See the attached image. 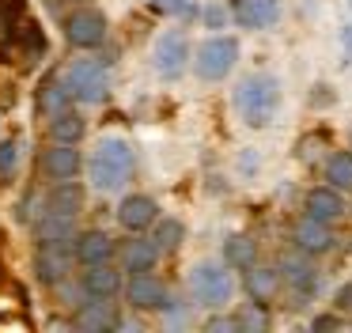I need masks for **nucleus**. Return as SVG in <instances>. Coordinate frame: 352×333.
Returning <instances> with one entry per match:
<instances>
[{"mask_svg":"<svg viewBox=\"0 0 352 333\" xmlns=\"http://www.w3.org/2000/svg\"><path fill=\"white\" fill-rule=\"evenodd\" d=\"M129 174H133L129 140H122V136H102L95 144L91 159H87V178H91V186L99 193H118V189H125Z\"/></svg>","mask_w":352,"mask_h":333,"instance_id":"f257e3e1","label":"nucleus"},{"mask_svg":"<svg viewBox=\"0 0 352 333\" xmlns=\"http://www.w3.org/2000/svg\"><path fill=\"white\" fill-rule=\"evenodd\" d=\"M65 83H69L72 98L76 103H107L110 95V72L102 61H72L69 68H65Z\"/></svg>","mask_w":352,"mask_h":333,"instance_id":"20e7f679","label":"nucleus"},{"mask_svg":"<svg viewBox=\"0 0 352 333\" xmlns=\"http://www.w3.org/2000/svg\"><path fill=\"white\" fill-rule=\"evenodd\" d=\"M114 254H118V246H114V239H110L107 231H84V235H76V261L84 265H107V261H114Z\"/></svg>","mask_w":352,"mask_h":333,"instance_id":"dca6fc26","label":"nucleus"},{"mask_svg":"<svg viewBox=\"0 0 352 333\" xmlns=\"http://www.w3.org/2000/svg\"><path fill=\"white\" fill-rule=\"evenodd\" d=\"M254 257H258V246H254V239H246V235H231V239L223 242V261H228L231 269H250Z\"/></svg>","mask_w":352,"mask_h":333,"instance_id":"393cba45","label":"nucleus"},{"mask_svg":"<svg viewBox=\"0 0 352 333\" xmlns=\"http://www.w3.org/2000/svg\"><path fill=\"white\" fill-rule=\"evenodd\" d=\"M341 45H344V53H352V27H344V34H341Z\"/></svg>","mask_w":352,"mask_h":333,"instance_id":"e433bc0d","label":"nucleus"},{"mask_svg":"<svg viewBox=\"0 0 352 333\" xmlns=\"http://www.w3.org/2000/svg\"><path fill=\"white\" fill-rule=\"evenodd\" d=\"M72 325L84 333H107V330H118V310L110 299H87L84 307L72 314Z\"/></svg>","mask_w":352,"mask_h":333,"instance_id":"f8f14e48","label":"nucleus"},{"mask_svg":"<svg viewBox=\"0 0 352 333\" xmlns=\"http://www.w3.org/2000/svg\"><path fill=\"white\" fill-rule=\"evenodd\" d=\"M326 182L344 193H352V151H333L326 163Z\"/></svg>","mask_w":352,"mask_h":333,"instance_id":"a878e982","label":"nucleus"},{"mask_svg":"<svg viewBox=\"0 0 352 333\" xmlns=\"http://www.w3.org/2000/svg\"><path fill=\"white\" fill-rule=\"evenodd\" d=\"M341 212H344V201H341V189H337V186H318V189L307 193V216L333 224Z\"/></svg>","mask_w":352,"mask_h":333,"instance_id":"aec40b11","label":"nucleus"},{"mask_svg":"<svg viewBox=\"0 0 352 333\" xmlns=\"http://www.w3.org/2000/svg\"><path fill=\"white\" fill-rule=\"evenodd\" d=\"M284 277L280 269H273V265H250V272H246V292H250V299L258 303H269L276 292H280Z\"/></svg>","mask_w":352,"mask_h":333,"instance_id":"412c9836","label":"nucleus"},{"mask_svg":"<svg viewBox=\"0 0 352 333\" xmlns=\"http://www.w3.org/2000/svg\"><path fill=\"white\" fill-rule=\"evenodd\" d=\"M69 269H72V257H69V250H65V246H42L38 250L34 272H38L42 284H61Z\"/></svg>","mask_w":352,"mask_h":333,"instance_id":"6ab92c4d","label":"nucleus"},{"mask_svg":"<svg viewBox=\"0 0 352 333\" xmlns=\"http://www.w3.org/2000/svg\"><path fill=\"white\" fill-rule=\"evenodd\" d=\"M205 330L208 333H243V325H239V314H235V318H208Z\"/></svg>","mask_w":352,"mask_h":333,"instance_id":"7c9ffc66","label":"nucleus"},{"mask_svg":"<svg viewBox=\"0 0 352 333\" xmlns=\"http://www.w3.org/2000/svg\"><path fill=\"white\" fill-rule=\"evenodd\" d=\"M19 42H23V53L27 61H38L46 57V34H42L34 23H23V30H19Z\"/></svg>","mask_w":352,"mask_h":333,"instance_id":"c85d7f7f","label":"nucleus"},{"mask_svg":"<svg viewBox=\"0 0 352 333\" xmlns=\"http://www.w3.org/2000/svg\"><path fill=\"white\" fill-rule=\"evenodd\" d=\"M125 299L133 310H163L167 307V284L152 272H133V280L125 284Z\"/></svg>","mask_w":352,"mask_h":333,"instance_id":"1a4fd4ad","label":"nucleus"},{"mask_svg":"<svg viewBox=\"0 0 352 333\" xmlns=\"http://www.w3.org/2000/svg\"><path fill=\"white\" fill-rule=\"evenodd\" d=\"M337 325V318L333 314H326V318H314V330H333Z\"/></svg>","mask_w":352,"mask_h":333,"instance_id":"c9c22d12","label":"nucleus"},{"mask_svg":"<svg viewBox=\"0 0 352 333\" xmlns=\"http://www.w3.org/2000/svg\"><path fill=\"white\" fill-rule=\"evenodd\" d=\"M148 4H152L155 12H163V15H178V12H190V0H148Z\"/></svg>","mask_w":352,"mask_h":333,"instance_id":"2f4dec72","label":"nucleus"},{"mask_svg":"<svg viewBox=\"0 0 352 333\" xmlns=\"http://www.w3.org/2000/svg\"><path fill=\"white\" fill-rule=\"evenodd\" d=\"M72 235H76V216H61V212H42L34 219V239L38 246H69Z\"/></svg>","mask_w":352,"mask_h":333,"instance_id":"9b49d317","label":"nucleus"},{"mask_svg":"<svg viewBox=\"0 0 352 333\" xmlns=\"http://www.w3.org/2000/svg\"><path fill=\"white\" fill-rule=\"evenodd\" d=\"M38 166H42V174H46L50 182H69V178H76V174H80L84 155H80L76 144H61V140H57L54 148L42 151Z\"/></svg>","mask_w":352,"mask_h":333,"instance_id":"6e6552de","label":"nucleus"},{"mask_svg":"<svg viewBox=\"0 0 352 333\" xmlns=\"http://www.w3.org/2000/svg\"><path fill=\"white\" fill-rule=\"evenodd\" d=\"M349 4H352V0H349Z\"/></svg>","mask_w":352,"mask_h":333,"instance_id":"4c0bfd02","label":"nucleus"},{"mask_svg":"<svg viewBox=\"0 0 352 333\" xmlns=\"http://www.w3.org/2000/svg\"><path fill=\"white\" fill-rule=\"evenodd\" d=\"M46 208L50 212H61V216H80L84 212V189L76 186V178L69 182H57L46 197Z\"/></svg>","mask_w":352,"mask_h":333,"instance_id":"4be33fe9","label":"nucleus"},{"mask_svg":"<svg viewBox=\"0 0 352 333\" xmlns=\"http://www.w3.org/2000/svg\"><path fill=\"white\" fill-rule=\"evenodd\" d=\"M19 166V140H0V178H12Z\"/></svg>","mask_w":352,"mask_h":333,"instance_id":"c756f323","label":"nucleus"},{"mask_svg":"<svg viewBox=\"0 0 352 333\" xmlns=\"http://www.w3.org/2000/svg\"><path fill=\"white\" fill-rule=\"evenodd\" d=\"M314 91H318V95H314V98H318V106L333 103V95H329V87H326V83H318V87H314Z\"/></svg>","mask_w":352,"mask_h":333,"instance_id":"f704fd0d","label":"nucleus"},{"mask_svg":"<svg viewBox=\"0 0 352 333\" xmlns=\"http://www.w3.org/2000/svg\"><path fill=\"white\" fill-rule=\"evenodd\" d=\"M280 277H284V288H292L296 299H311V295L318 292V272H314L303 257H284Z\"/></svg>","mask_w":352,"mask_h":333,"instance_id":"f3484780","label":"nucleus"},{"mask_svg":"<svg viewBox=\"0 0 352 333\" xmlns=\"http://www.w3.org/2000/svg\"><path fill=\"white\" fill-rule=\"evenodd\" d=\"M205 23H208V27H212V30H220L223 23H228V12H223L220 4H212V8H208V12H205Z\"/></svg>","mask_w":352,"mask_h":333,"instance_id":"72a5a7b5","label":"nucleus"},{"mask_svg":"<svg viewBox=\"0 0 352 333\" xmlns=\"http://www.w3.org/2000/svg\"><path fill=\"white\" fill-rule=\"evenodd\" d=\"M333 307L341 310V314H352V280H349V284H341V288H337Z\"/></svg>","mask_w":352,"mask_h":333,"instance_id":"473e14b6","label":"nucleus"},{"mask_svg":"<svg viewBox=\"0 0 352 333\" xmlns=\"http://www.w3.org/2000/svg\"><path fill=\"white\" fill-rule=\"evenodd\" d=\"M182 239H186V224H182V219H175V216L155 219V242H160L163 250H178V246H182Z\"/></svg>","mask_w":352,"mask_h":333,"instance_id":"bb28decb","label":"nucleus"},{"mask_svg":"<svg viewBox=\"0 0 352 333\" xmlns=\"http://www.w3.org/2000/svg\"><path fill=\"white\" fill-rule=\"evenodd\" d=\"M231 265L228 261H201L190 269V292L197 303H205V307H223V303H231V295H235V277H231Z\"/></svg>","mask_w":352,"mask_h":333,"instance_id":"7ed1b4c3","label":"nucleus"},{"mask_svg":"<svg viewBox=\"0 0 352 333\" xmlns=\"http://www.w3.org/2000/svg\"><path fill=\"white\" fill-rule=\"evenodd\" d=\"M155 219H160V204H155L148 193H133V197H125V201L118 204V224H122L129 235L155 227Z\"/></svg>","mask_w":352,"mask_h":333,"instance_id":"9d476101","label":"nucleus"},{"mask_svg":"<svg viewBox=\"0 0 352 333\" xmlns=\"http://www.w3.org/2000/svg\"><path fill=\"white\" fill-rule=\"evenodd\" d=\"M235 110H239V118H243L246 125L265 129L269 121L276 118V110H280V80H276V76H269V72H258V76L239 80V87H235Z\"/></svg>","mask_w":352,"mask_h":333,"instance_id":"f03ea898","label":"nucleus"},{"mask_svg":"<svg viewBox=\"0 0 352 333\" xmlns=\"http://www.w3.org/2000/svg\"><path fill=\"white\" fill-rule=\"evenodd\" d=\"M235 61H239V42L216 34V38H208V42L197 45V53H193V72H197L201 80L216 83L235 68Z\"/></svg>","mask_w":352,"mask_h":333,"instance_id":"39448f33","label":"nucleus"},{"mask_svg":"<svg viewBox=\"0 0 352 333\" xmlns=\"http://www.w3.org/2000/svg\"><path fill=\"white\" fill-rule=\"evenodd\" d=\"M69 103H72V91H69V83H57V80H50V83H42L38 87V110L42 114H50V118H57L61 110H69Z\"/></svg>","mask_w":352,"mask_h":333,"instance_id":"b1692460","label":"nucleus"},{"mask_svg":"<svg viewBox=\"0 0 352 333\" xmlns=\"http://www.w3.org/2000/svg\"><path fill=\"white\" fill-rule=\"evenodd\" d=\"M80 288H84L87 299H114L118 292H122V272L114 269V265H87L84 280H80Z\"/></svg>","mask_w":352,"mask_h":333,"instance_id":"4468645a","label":"nucleus"},{"mask_svg":"<svg viewBox=\"0 0 352 333\" xmlns=\"http://www.w3.org/2000/svg\"><path fill=\"white\" fill-rule=\"evenodd\" d=\"M235 19L246 30H265L280 19V0H235Z\"/></svg>","mask_w":352,"mask_h":333,"instance_id":"ddd939ff","label":"nucleus"},{"mask_svg":"<svg viewBox=\"0 0 352 333\" xmlns=\"http://www.w3.org/2000/svg\"><path fill=\"white\" fill-rule=\"evenodd\" d=\"M152 61L163 80H178L186 72V65H190V42H186V34H178V30L160 34L155 38V50H152Z\"/></svg>","mask_w":352,"mask_h":333,"instance_id":"0eeeda50","label":"nucleus"},{"mask_svg":"<svg viewBox=\"0 0 352 333\" xmlns=\"http://www.w3.org/2000/svg\"><path fill=\"white\" fill-rule=\"evenodd\" d=\"M160 254H163V246L155 239H144V235H133L129 242L122 246V265H125V272H152L155 269V261H160Z\"/></svg>","mask_w":352,"mask_h":333,"instance_id":"2eb2a0df","label":"nucleus"},{"mask_svg":"<svg viewBox=\"0 0 352 333\" xmlns=\"http://www.w3.org/2000/svg\"><path fill=\"white\" fill-rule=\"evenodd\" d=\"M239 325H243V333H265L269 330V314H265V303L254 299L250 307L239 310Z\"/></svg>","mask_w":352,"mask_h":333,"instance_id":"cd10ccee","label":"nucleus"},{"mask_svg":"<svg viewBox=\"0 0 352 333\" xmlns=\"http://www.w3.org/2000/svg\"><path fill=\"white\" fill-rule=\"evenodd\" d=\"M65 38L76 50H95V45L107 42V15L99 8H76L65 19Z\"/></svg>","mask_w":352,"mask_h":333,"instance_id":"423d86ee","label":"nucleus"},{"mask_svg":"<svg viewBox=\"0 0 352 333\" xmlns=\"http://www.w3.org/2000/svg\"><path fill=\"white\" fill-rule=\"evenodd\" d=\"M296 246L303 254H326L333 246V231H329L326 219H314V216H303L296 224Z\"/></svg>","mask_w":352,"mask_h":333,"instance_id":"a211bd4d","label":"nucleus"},{"mask_svg":"<svg viewBox=\"0 0 352 333\" xmlns=\"http://www.w3.org/2000/svg\"><path fill=\"white\" fill-rule=\"evenodd\" d=\"M84 133H87V118L76 114V110H61L54 121H50V136L61 140V144H80Z\"/></svg>","mask_w":352,"mask_h":333,"instance_id":"5701e85b","label":"nucleus"}]
</instances>
